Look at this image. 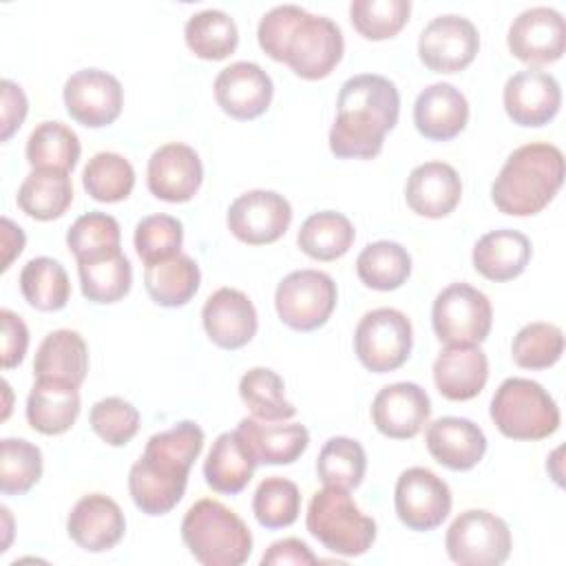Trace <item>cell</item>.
<instances>
[{
	"label": "cell",
	"instance_id": "cell-24",
	"mask_svg": "<svg viewBox=\"0 0 566 566\" xmlns=\"http://www.w3.org/2000/svg\"><path fill=\"white\" fill-rule=\"evenodd\" d=\"M427 451L451 471L473 469L486 453L484 431L469 418L444 416L433 420L424 433Z\"/></svg>",
	"mask_w": 566,
	"mask_h": 566
},
{
	"label": "cell",
	"instance_id": "cell-53",
	"mask_svg": "<svg viewBox=\"0 0 566 566\" xmlns=\"http://www.w3.org/2000/svg\"><path fill=\"white\" fill-rule=\"evenodd\" d=\"M263 566H285V564H294V566H305V564H316V555L310 551V546L296 537H285L279 539L274 544H270V548L263 553L261 557Z\"/></svg>",
	"mask_w": 566,
	"mask_h": 566
},
{
	"label": "cell",
	"instance_id": "cell-33",
	"mask_svg": "<svg viewBox=\"0 0 566 566\" xmlns=\"http://www.w3.org/2000/svg\"><path fill=\"white\" fill-rule=\"evenodd\" d=\"M199 265L181 252L170 259L150 263L144 270L146 292L161 307H181L190 303L199 290Z\"/></svg>",
	"mask_w": 566,
	"mask_h": 566
},
{
	"label": "cell",
	"instance_id": "cell-9",
	"mask_svg": "<svg viewBox=\"0 0 566 566\" xmlns=\"http://www.w3.org/2000/svg\"><path fill=\"white\" fill-rule=\"evenodd\" d=\"M338 301L336 283L321 270L290 272L274 292V307L290 329L314 332L323 327Z\"/></svg>",
	"mask_w": 566,
	"mask_h": 566
},
{
	"label": "cell",
	"instance_id": "cell-28",
	"mask_svg": "<svg viewBox=\"0 0 566 566\" xmlns=\"http://www.w3.org/2000/svg\"><path fill=\"white\" fill-rule=\"evenodd\" d=\"M237 431L256 464H292L310 444V431L296 422L268 424V420L252 416L241 418Z\"/></svg>",
	"mask_w": 566,
	"mask_h": 566
},
{
	"label": "cell",
	"instance_id": "cell-43",
	"mask_svg": "<svg viewBox=\"0 0 566 566\" xmlns=\"http://www.w3.org/2000/svg\"><path fill=\"white\" fill-rule=\"evenodd\" d=\"M84 190L102 203L124 201L135 186V170L119 153H97L82 172Z\"/></svg>",
	"mask_w": 566,
	"mask_h": 566
},
{
	"label": "cell",
	"instance_id": "cell-1",
	"mask_svg": "<svg viewBox=\"0 0 566 566\" xmlns=\"http://www.w3.org/2000/svg\"><path fill=\"white\" fill-rule=\"evenodd\" d=\"M338 115L329 128V150L338 159H371L400 117L396 84L376 73L349 77L338 93Z\"/></svg>",
	"mask_w": 566,
	"mask_h": 566
},
{
	"label": "cell",
	"instance_id": "cell-31",
	"mask_svg": "<svg viewBox=\"0 0 566 566\" xmlns=\"http://www.w3.org/2000/svg\"><path fill=\"white\" fill-rule=\"evenodd\" d=\"M88 371V347L73 329H55L44 336L35 352V378H60L80 387Z\"/></svg>",
	"mask_w": 566,
	"mask_h": 566
},
{
	"label": "cell",
	"instance_id": "cell-18",
	"mask_svg": "<svg viewBox=\"0 0 566 566\" xmlns=\"http://www.w3.org/2000/svg\"><path fill=\"white\" fill-rule=\"evenodd\" d=\"M502 99L513 124L537 128L548 124L559 113L562 88L551 73L526 69L506 80Z\"/></svg>",
	"mask_w": 566,
	"mask_h": 566
},
{
	"label": "cell",
	"instance_id": "cell-13",
	"mask_svg": "<svg viewBox=\"0 0 566 566\" xmlns=\"http://www.w3.org/2000/svg\"><path fill=\"white\" fill-rule=\"evenodd\" d=\"M480 35L471 20L462 15L433 18L418 38L420 62L436 73L464 71L478 55Z\"/></svg>",
	"mask_w": 566,
	"mask_h": 566
},
{
	"label": "cell",
	"instance_id": "cell-37",
	"mask_svg": "<svg viewBox=\"0 0 566 566\" xmlns=\"http://www.w3.org/2000/svg\"><path fill=\"white\" fill-rule=\"evenodd\" d=\"M184 38L188 49L201 60H226L239 44V29L234 20L219 9H206L188 18Z\"/></svg>",
	"mask_w": 566,
	"mask_h": 566
},
{
	"label": "cell",
	"instance_id": "cell-45",
	"mask_svg": "<svg viewBox=\"0 0 566 566\" xmlns=\"http://www.w3.org/2000/svg\"><path fill=\"white\" fill-rule=\"evenodd\" d=\"M252 511L261 526L274 531L296 522L301 513V491L287 478H265L252 497Z\"/></svg>",
	"mask_w": 566,
	"mask_h": 566
},
{
	"label": "cell",
	"instance_id": "cell-23",
	"mask_svg": "<svg viewBox=\"0 0 566 566\" xmlns=\"http://www.w3.org/2000/svg\"><path fill=\"white\" fill-rule=\"evenodd\" d=\"M462 197L458 170L444 161H424L416 166L405 186L407 206L427 219H442L455 210Z\"/></svg>",
	"mask_w": 566,
	"mask_h": 566
},
{
	"label": "cell",
	"instance_id": "cell-17",
	"mask_svg": "<svg viewBox=\"0 0 566 566\" xmlns=\"http://www.w3.org/2000/svg\"><path fill=\"white\" fill-rule=\"evenodd\" d=\"M148 190L168 203L190 201L203 181V166L195 148L188 144H164L150 159L146 170Z\"/></svg>",
	"mask_w": 566,
	"mask_h": 566
},
{
	"label": "cell",
	"instance_id": "cell-46",
	"mask_svg": "<svg viewBox=\"0 0 566 566\" xmlns=\"http://www.w3.org/2000/svg\"><path fill=\"white\" fill-rule=\"evenodd\" d=\"M564 354V332L553 323H528L524 325L513 343V363L522 369H548Z\"/></svg>",
	"mask_w": 566,
	"mask_h": 566
},
{
	"label": "cell",
	"instance_id": "cell-34",
	"mask_svg": "<svg viewBox=\"0 0 566 566\" xmlns=\"http://www.w3.org/2000/svg\"><path fill=\"white\" fill-rule=\"evenodd\" d=\"M354 239L356 230L345 214L323 210L303 221L296 243L314 261H336L349 252Z\"/></svg>",
	"mask_w": 566,
	"mask_h": 566
},
{
	"label": "cell",
	"instance_id": "cell-10",
	"mask_svg": "<svg viewBox=\"0 0 566 566\" xmlns=\"http://www.w3.org/2000/svg\"><path fill=\"white\" fill-rule=\"evenodd\" d=\"M413 347L411 321L394 307L367 312L354 332V349L365 369L387 374L402 367Z\"/></svg>",
	"mask_w": 566,
	"mask_h": 566
},
{
	"label": "cell",
	"instance_id": "cell-6",
	"mask_svg": "<svg viewBox=\"0 0 566 566\" xmlns=\"http://www.w3.org/2000/svg\"><path fill=\"white\" fill-rule=\"evenodd\" d=\"M491 420L511 440H544L559 429L553 396L531 378H506L491 398Z\"/></svg>",
	"mask_w": 566,
	"mask_h": 566
},
{
	"label": "cell",
	"instance_id": "cell-12",
	"mask_svg": "<svg viewBox=\"0 0 566 566\" xmlns=\"http://www.w3.org/2000/svg\"><path fill=\"white\" fill-rule=\"evenodd\" d=\"M451 489L433 471L411 467L400 473L394 489V506L398 520L411 531H433L451 513Z\"/></svg>",
	"mask_w": 566,
	"mask_h": 566
},
{
	"label": "cell",
	"instance_id": "cell-36",
	"mask_svg": "<svg viewBox=\"0 0 566 566\" xmlns=\"http://www.w3.org/2000/svg\"><path fill=\"white\" fill-rule=\"evenodd\" d=\"M358 279L378 292L398 290L411 274V256L396 241H374L356 259Z\"/></svg>",
	"mask_w": 566,
	"mask_h": 566
},
{
	"label": "cell",
	"instance_id": "cell-40",
	"mask_svg": "<svg viewBox=\"0 0 566 566\" xmlns=\"http://www.w3.org/2000/svg\"><path fill=\"white\" fill-rule=\"evenodd\" d=\"M283 378L268 367H252L239 380V396L259 420H287L296 407L285 398Z\"/></svg>",
	"mask_w": 566,
	"mask_h": 566
},
{
	"label": "cell",
	"instance_id": "cell-21",
	"mask_svg": "<svg viewBox=\"0 0 566 566\" xmlns=\"http://www.w3.org/2000/svg\"><path fill=\"white\" fill-rule=\"evenodd\" d=\"M201 321L208 338L221 349H241L254 338L259 327L252 301L234 287L212 292L203 303Z\"/></svg>",
	"mask_w": 566,
	"mask_h": 566
},
{
	"label": "cell",
	"instance_id": "cell-30",
	"mask_svg": "<svg viewBox=\"0 0 566 566\" xmlns=\"http://www.w3.org/2000/svg\"><path fill=\"white\" fill-rule=\"evenodd\" d=\"M254 469L256 460L234 429L223 431L212 442V449L208 451V458L203 462V478L212 491L237 495L248 486Z\"/></svg>",
	"mask_w": 566,
	"mask_h": 566
},
{
	"label": "cell",
	"instance_id": "cell-38",
	"mask_svg": "<svg viewBox=\"0 0 566 566\" xmlns=\"http://www.w3.org/2000/svg\"><path fill=\"white\" fill-rule=\"evenodd\" d=\"M80 153L82 146L75 130L62 122H42L27 139V161L31 168L71 172L80 159Z\"/></svg>",
	"mask_w": 566,
	"mask_h": 566
},
{
	"label": "cell",
	"instance_id": "cell-52",
	"mask_svg": "<svg viewBox=\"0 0 566 566\" xmlns=\"http://www.w3.org/2000/svg\"><path fill=\"white\" fill-rule=\"evenodd\" d=\"M29 111V102L24 91L11 82L2 80V122H0V139L9 142L11 135L22 126Z\"/></svg>",
	"mask_w": 566,
	"mask_h": 566
},
{
	"label": "cell",
	"instance_id": "cell-49",
	"mask_svg": "<svg viewBox=\"0 0 566 566\" xmlns=\"http://www.w3.org/2000/svg\"><path fill=\"white\" fill-rule=\"evenodd\" d=\"M93 431L111 447H124L139 431V411L119 396H108L91 407Z\"/></svg>",
	"mask_w": 566,
	"mask_h": 566
},
{
	"label": "cell",
	"instance_id": "cell-35",
	"mask_svg": "<svg viewBox=\"0 0 566 566\" xmlns=\"http://www.w3.org/2000/svg\"><path fill=\"white\" fill-rule=\"evenodd\" d=\"M20 292L31 307L40 312H57L69 303L71 281L60 261L35 256L27 261L20 272Z\"/></svg>",
	"mask_w": 566,
	"mask_h": 566
},
{
	"label": "cell",
	"instance_id": "cell-25",
	"mask_svg": "<svg viewBox=\"0 0 566 566\" xmlns=\"http://www.w3.org/2000/svg\"><path fill=\"white\" fill-rule=\"evenodd\" d=\"M469 122L467 97L447 82L422 88L413 104V124L418 133L431 142H449L458 137Z\"/></svg>",
	"mask_w": 566,
	"mask_h": 566
},
{
	"label": "cell",
	"instance_id": "cell-14",
	"mask_svg": "<svg viewBox=\"0 0 566 566\" xmlns=\"http://www.w3.org/2000/svg\"><path fill=\"white\" fill-rule=\"evenodd\" d=\"M226 221L241 243L268 245L287 232L292 206L274 190H248L230 203Z\"/></svg>",
	"mask_w": 566,
	"mask_h": 566
},
{
	"label": "cell",
	"instance_id": "cell-8",
	"mask_svg": "<svg viewBox=\"0 0 566 566\" xmlns=\"http://www.w3.org/2000/svg\"><path fill=\"white\" fill-rule=\"evenodd\" d=\"M431 323L440 343L480 345L493 325L491 301L469 283H451L436 296Z\"/></svg>",
	"mask_w": 566,
	"mask_h": 566
},
{
	"label": "cell",
	"instance_id": "cell-54",
	"mask_svg": "<svg viewBox=\"0 0 566 566\" xmlns=\"http://www.w3.org/2000/svg\"><path fill=\"white\" fill-rule=\"evenodd\" d=\"M24 248V232L9 217H2V272Z\"/></svg>",
	"mask_w": 566,
	"mask_h": 566
},
{
	"label": "cell",
	"instance_id": "cell-4",
	"mask_svg": "<svg viewBox=\"0 0 566 566\" xmlns=\"http://www.w3.org/2000/svg\"><path fill=\"white\" fill-rule=\"evenodd\" d=\"M181 539L203 566H241L252 553L245 522L219 500L195 502L181 522Z\"/></svg>",
	"mask_w": 566,
	"mask_h": 566
},
{
	"label": "cell",
	"instance_id": "cell-5",
	"mask_svg": "<svg viewBox=\"0 0 566 566\" xmlns=\"http://www.w3.org/2000/svg\"><path fill=\"white\" fill-rule=\"evenodd\" d=\"M305 526L327 551L345 557L365 555L376 539V522L365 515L349 491L325 486L310 500Z\"/></svg>",
	"mask_w": 566,
	"mask_h": 566
},
{
	"label": "cell",
	"instance_id": "cell-26",
	"mask_svg": "<svg viewBox=\"0 0 566 566\" xmlns=\"http://www.w3.org/2000/svg\"><path fill=\"white\" fill-rule=\"evenodd\" d=\"M489 378L486 354L478 345H447L433 360V382L447 400L475 398Z\"/></svg>",
	"mask_w": 566,
	"mask_h": 566
},
{
	"label": "cell",
	"instance_id": "cell-41",
	"mask_svg": "<svg viewBox=\"0 0 566 566\" xmlns=\"http://www.w3.org/2000/svg\"><path fill=\"white\" fill-rule=\"evenodd\" d=\"M367 469V455L358 440L336 436L329 438L316 460V475L325 486L352 491L360 486Z\"/></svg>",
	"mask_w": 566,
	"mask_h": 566
},
{
	"label": "cell",
	"instance_id": "cell-2",
	"mask_svg": "<svg viewBox=\"0 0 566 566\" xmlns=\"http://www.w3.org/2000/svg\"><path fill=\"white\" fill-rule=\"evenodd\" d=\"M203 449V429L192 420L148 438L144 455L130 467L128 493L146 515L170 513L186 493L188 473Z\"/></svg>",
	"mask_w": 566,
	"mask_h": 566
},
{
	"label": "cell",
	"instance_id": "cell-16",
	"mask_svg": "<svg viewBox=\"0 0 566 566\" xmlns=\"http://www.w3.org/2000/svg\"><path fill=\"white\" fill-rule=\"evenodd\" d=\"M509 51L524 64H553L564 55L566 24L559 11L551 7H531L522 11L506 35Z\"/></svg>",
	"mask_w": 566,
	"mask_h": 566
},
{
	"label": "cell",
	"instance_id": "cell-39",
	"mask_svg": "<svg viewBox=\"0 0 566 566\" xmlns=\"http://www.w3.org/2000/svg\"><path fill=\"white\" fill-rule=\"evenodd\" d=\"M119 223L106 212H86L77 217L66 232V245L77 263L99 261L119 254Z\"/></svg>",
	"mask_w": 566,
	"mask_h": 566
},
{
	"label": "cell",
	"instance_id": "cell-3",
	"mask_svg": "<svg viewBox=\"0 0 566 566\" xmlns=\"http://www.w3.org/2000/svg\"><path fill=\"white\" fill-rule=\"evenodd\" d=\"M562 184V150L553 144L533 142L515 148L506 157L491 186V199L504 214L533 217L553 201Z\"/></svg>",
	"mask_w": 566,
	"mask_h": 566
},
{
	"label": "cell",
	"instance_id": "cell-27",
	"mask_svg": "<svg viewBox=\"0 0 566 566\" xmlns=\"http://www.w3.org/2000/svg\"><path fill=\"white\" fill-rule=\"evenodd\" d=\"M80 391L73 382L60 378H35L27 398V420L33 431L60 436L73 427L80 416Z\"/></svg>",
	"mask_w": 566,
	"mask_h": 566
},
{
	"label": "cell",
	"instance_id": "cell-48",
	"mask_svg": "<svg viewBox=\"0 0 566 566\" xmlns=\"http://www.w3.org/2000/svg\"><path fill=\"white\" fill-rule=\"evenodd\" d=\"M135 250L150 265L179 254L184 243V226L170 214H148L135 226Z\"/></svg>",
	"mask_w": 566,
	"mask_h": 566
},
{
	"label": "cell",
	"instance_id": "cell-42",
	"mask_svg": "<svg viewBox=\"0 0 566 566\" xmlns=\"http://www.w3.org/2000/svg\"><path fill=\"white\" fill-rule=\"evenodd\" d=\"M77 274L84 298L99 305L122 301L133 285V268L122 252L99 261L77 263Z\"/></svg>",
	"mask_w": 566,
	"mask_h": 566
},
{
	"label": "cell",
	"instance_id": "cell-7",
	"mask_svg": "<svg viewBox=\"0 0 566 566\" xmlns=\"http://www.w3.org/2000/svg\"><path fill=\"white\" fill-rule=\"evenodd\" d=\"M509 524L484 509L460 513L444 535V548L451 562L460 566H497L511 555Z\"/></svg>",
	"mask_w": 566,
	"mask_h": 566
},
{
	"label": "cell",
	"instance_id": "cell-11",
	"mask_svg": "<svg viewBox=\"0 0 566 566\" xmlns=\"http://www.w3.org/2000/svg\"><path fill=\"white\" fill-rule=\"evenodd\" d=\"M345 51L343 33L338 24L325 15L303 13L292 27L281 62H285L301 80H323L340 62Z\"/></svg>",
	"mask_w": 566,
	"mask_h": 566
},
{
	"label": "cell",
	"instance_id": "cell-29",
	"mask_svg": "<svg viewBox=\"0 0 566 566\" xmlns=\"http://www.w3.org/2000/svg\"><path fill=\"white\" fill-rule=\"evenodd\" d=\"M533 254V245L520 230H491L473 245V268L489 281L502 283L520 276Z\"/></svg>",
	"mask_w": 566,
	"mask_h": 566
},
{
	"label": "cell",
	"instance_id": "cell-19",
	"mask_svg": "<svg viewBox=\"0 0 566 566\" xmlns=\"http://www.w3.org/2000/svg\"><path fill=\"white\" fill-rule=\"evenodd\" d=\"M272 95V77L254 62H234L221 69L214 80V99L234 119H256L270 108Z\"/></svg>",
	"mask_w": 566,
	"mask_h": 566
},
{
	"label": "cell",
	"instance_id": "cell-47",
	"mask_svg": "<svg viewBox=\"0 0 566 566\" xmlns=\"http://www.w3.org/2000/svg\"><path fill=\"white\" fill-rule=\"evenodd\" d=\"M411 13L409 0H354L349 20L365 40H389L402 31Z\"/></svg>",
	"mask_w": 566,
	"mask_h": 566
},
{
	"label": "cell",
	"instance_id": "cell-22",
	"mask_svg": "<svg viewBox=\"0 0 566 566\" xmlns=\"http://www.w3.org/2000/svg\"><path fill=\"white\" fill-rule=\"evenodd\" d=\"M126 517L115 500L104 493H88L75 502L66 517L69 537L88 553H104L119 544Z\"/></svg>",
	"mask_w": 566,
	"mask_h": 566
},
{
	"label": "cell",
	"instance_id": "cell-44",
	"mask_svg": "<svg viewBox=\"0 0 566 566\" xmlns=\"http://www.w3.org/2000/svg\"><path fill=\"white\" fill-rule=\"evenodd\" d=\"M42 478V451L24 438L0 442V491L22 495Z\"/></svg>",
	"mask_w": 566,
	"mask_h": 566
},
{
	"label": "cell",
	"instance_id": "cell-32",
	"mask_svg": "<svg viewBox=\"0 0 566 566\" xmlns=\"http://www.w3.org/2000/svg\"><path fill=\"white\" fill-rule=\"evenodd\" d=\"M18 208L38 221L62 217L73 201V184L69 172L53 168H33L18 188Z\"/></svg>",
	"mask_w": 566,
	"mask_h": 566
},
{
	"label": "cell",
	"instance_id": "cell-51",
	"mask_svg": "<svg viewBox=\"0 0 566 566\" xmlns=\"http://www.w3.org/2000/svg\"><path fill=\"white\" fill-rule=\"evenodd\" d=\"M0 325H2V367L13 369L24 360V354L29 347V329L24 321L11 310H0Z\"/></svg>",
	"mask_w": 566,
	"mask_h": 566
},
{
	"label": "cell",
	"instance_id": "cell-15",
	"mask_svg": "<svg viewBox=\"0 0 566 566\" xmlns=\"http://www.w3.org/2000/svg\"><path fill=\"white\" fill-rule=\"evenodd\" d=\"M64 106L77 124L104 128L122 115L124 88L119 80L106 71L82 69L64 84Z\"/></svg>",
	"mask_w": 566,
	"mask_h": 566
},
{
	"label": "cell",
	"instance_id": "cell-50",
	"mask_svg": "<svg viewBox=\"0 0 566 566\" xmlns=\"http://www.w3.org/2000/svg\"><path fill=\"white\" fill-rule=\"evenodd\" d=\"M305 13V9L296 7V4H281L270 9L261 22H259V46L263 49V53H268L274 62H281V51L283 44L292 31V27L296 24V20Z\"/></svg>",
	"mask_w": 566,
	"mask_h": 566
},
{
	"label": "cell",
	"instance_id": "cell-20",
	"mask_svg": "<svg viewBox=\"0 0 566 566\" xmlns=\"http://www.w3.org/2000/svg\"><path fill=\"white\" fill-rule=\"evenodd\" d=\"M431 416V400L416 382L382 387L371 402L374 427L391 440H409L422 431Z\"/></svg>",
	"mask_w": 566,
	"mask_h": 566
}]
</instances>
